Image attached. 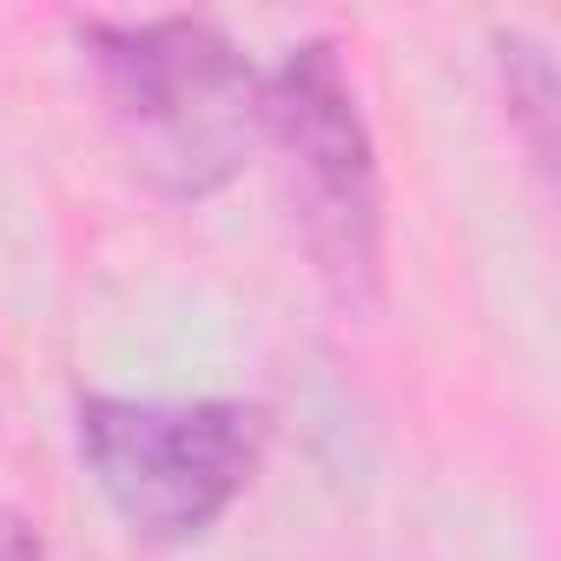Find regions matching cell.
<instances>
[{"instance_id": "3957f363", "label": "cell", "mask_w": 561, "mask_h": 561, "mask_svg": "<svg viewBox=\"0 0 561 561\" xmlns=\"http://www.w3.org/2000/svg\"><path fill=\"white\" fill-rule=\"evenodd\" d=\"M264 139L285 159L298 225L344 305L377 298V146L337 41H305L264 80Z\"/></svg>"}, {"instance_id": "7a4b0ae2", "label": "cell", "mask_w": 561, "mask_h": 561, "mask_svg": "<svg viewBox=\"0 0 561 561\" xmlns=\"http://www.w3.org/2000/svg\"><path fill=\"white\" fill-rule=\"evenodd\" d=\"M264 449V410L251 403H80V462L139 541H198L251 482Z\"/></svg>"}, {"instance_id": "277c9868", "label": "cell", "mask_w": 561, "mask_h": 561, "mask_svg": "<svg viewBox=\"0 0 561 561\" xmlns=\"http://www.w3.org/2000/svg\"><path fill=\"white\" fill-rule=\"evenodd\" d=\"M502 93H508V113L522 119V139L535 152V165H554V60L541 41L528 34H502Z\"/></svg>"}, {"instance_id": "6da1fadb", "label": "cell", "mask_w": 561, "mask_h": 561, "mask_svg": "<svg viewBox=\"0 0 561 561\" xmlns=\"http://www.w3.org/2000/svg\"><path fill=\"white\" fill-rule=\"evenodd\" d=\"M113 126L133 165L172 192H218L264 139V80L211 21H87Z\"/></svg>"}, {"instance_id": "5b68a950", "label": "cell", "mask_w": 561, "mask_h": 561, "mask_svg": "<svg viewBox=\"0 0 561 561\" xmlns=\"http://www.w3.org/2000/svg\"><path fill=\"white\" fill-rule=\"evenodd\" d=\"M0 561H47L41 528H34L14 502H0Z\"/></svg>"}]
</instances>
